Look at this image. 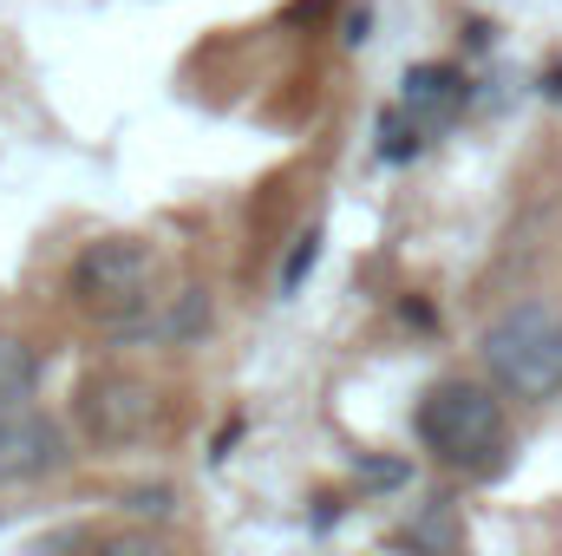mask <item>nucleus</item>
Returning <instances> with one entry per match:
<instances>
[{
	"mask_svg": "<svg viewBox=\"0 0 562 556\" xmlns=\"http://www.w3.org/2000/svg\"><path fill=\"white\" fill-rule=\"evenodd\" d=\"M33 387H40V354H33V341L0 334V419L20 413V407L33 400Z\"/></svg>",
	"mask_w": 562,
	"mask_h": 556,
	"instance_id": "0eeeda50",
	"label": "nucleus"
},
{
	"mask_svg": "<svg viewBox=\"0 0 562 556\" xmlns=\"http://www.w3.org/2000/svg\"><path fill=\"white\" fill-rule=\"evenodd\" d=\"M314 249H321V236H314V230H307V236H301V243H294V256H288V269H281V288H301V276H307V269H314Z\"/></svg>",
	"mask_w": 562,
	"mask_h": 556,
	"instance_id": "9d476101",
	"label": "nucleus"
},
{
	"mask_svg": "<svg viewBox=\"0 0 562 556\" xmlns=\"http://www.w3.org/2000/svg\"><path fill=\"white\" fill-rule=\"evenodd\" d=\"M72 465V438L66 425L40 407H20V413L0 419V491H20V485H40L53 471Z\"/></svg>",
	"mask_w": 562,
	"mask_h": 556,
	"instance_id": "39448f33",
	"label": "nucleus"
},
{
	"mask_svg": "<svg viewBox=\"0 0 562 556\" xmlns=\"http://www.w3.org/2000/svg\"><path fill=\"white\" fill-rule=\"evenodd\" d=\"M400 544L413 556H464V518H458V504L451 498H431L419 518L400 531Z\"/></svg>",
	"mask_w": 562,
	"mask_h": 556,
	"instance_id": "423d86ee",
	"label": "nucleus"
},
{
	"mask_svg": "<svg viewBox=\"0 0 562 556\" xmlns=\"http://www.w3.org/2000/svg\"><path fill=\"white\" fill-rule=\"evenodd\" d=\"M458 99H464V79H458V73H431V66H419V73L406 79V112H419L425 125L451 119Z\"/></svg>",
	"mask_w": 562,
	"mask_h": 556,
	"instance_id": "6e6552de",
	"label": "nucleus"
},
{
	"mask_svg": "<svg viewBox=\"0 0 562 556\" xmlns=\"http://www.w3.org/2000/svg\"><path fill=\"white\" fill-rule=\"evenodd\" d=\"M72 294H79L92 314H112V321L138 314L144 301H150V249L132 243V236H99V243H86L79 263H72Z\"/></svg>",
	"mask_w": 562,
	"mask_h": 556,
	"instance_id": "7ed1b4c3",
	"label": "nucleus"
},
{
	"mask_svg": "<svg viewBox=\"0 0 562 556\" xmlns=\"http://www.w3.org/2000/svg\"><path fill=\"white\" fill-rule=\"evenodd\" d=\"M360 471H367L373 485H400V478H406V465H393V458H386V465H360Z\"/></svg>",
	"mask_w": 562,
	"mask_h": 556,
	"instance_id": "9b49d317",
	"label": "nucleus"
},
{
	"mask_svg": "<svg viewBox=\"0 0 562 556\" xmlns=\"http://www.w3.org/2000/svg\"><path fill=\"white\" fill-rule=\"evenodd\" d=\"M92 556H177L157 531H125V537H105Z\"/></svg>",
	"mask_w": 562,
	"mask_h": 556,
	"instance_id": "1a4fd4ad",
	"label": "nucleus"
},
{
	"mask_svg": "<svg viewBox=\"0 0 562 556\" xmlns=\"http://www.w3.org/2000/svg\"><path fill=\"white\" fill-rule=\"evenodd\" d=\"M477 354H484V374H491L497 393L537 400V407L557 400L562 393V308L557 301H510L484 327Z\"/></svg>",
	"mask_w": 562,
	"mask_h": 556,
	"instance_id": "f257e3e1",
	"label": "nucleus"
},
{
	"mask_svg": "<svg viewBox=\"0 0 562 556\" xmlns=\"http://www.w3.org/2000/svg\"><path fill=\"white\" fill-rule=\"evenodd\" d=\"M419 438L425 452H438L445 465L458 471H504L510 458V419H504V400L477 380H445L419 400Z\"/></svg>",
	"mask_w": 562,
	"mask_h": 556,
	"instance_id": "f03ea898",
	"label": "nucleus"
},
{
	"mask_svg": "<svg viewBox=\"0 0 562 556\" xmlns=\"http://www.w3.org/2000/svg\"><path fill=\"white\" fill-rule=\"evenodd\" d=\"M150 425H157V400H150V387L132 380V374H92V380L79 387V432H86L99 452L138 445Z\"/></svg>",
	"mask_w": 562,
	"mask_h": 556,
	"instance_id": "20e7f679",
	"label": "nucleus"
}]
</instances>
